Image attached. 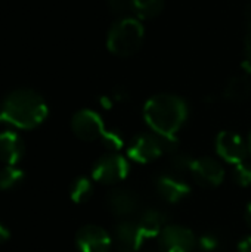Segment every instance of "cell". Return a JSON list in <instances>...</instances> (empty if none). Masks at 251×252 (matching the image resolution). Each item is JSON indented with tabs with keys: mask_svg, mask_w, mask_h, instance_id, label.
Segmentation results:
<instances>
[{
	"mask_svg": "<svg viewBox=\"0 0 251 252\" xmlns=\"http://www.w3.org/2000/svg\"><path fill=\"white\" fill-rule=\"evenodd\" d=\"M49 114L44 99L34 90L19 89L6 96L0 105V123L31 130L40 126Z\"/></svg>",
	"mask_w": 251,
	"mask_h": 252,
	"instance_id": "obj_1",
	"label": "cell"
},
{
	"mask_svg": "<svg viewBox=\"0 0 251 252\" xmlns=\"http://www.w3.org/2000/svg\"><path fill=\"white\" fill-rule=\"evenodd\" d=\"M143 118L155 134L175 140L188 118V105L176 94L160 93L145 103Z\"/></svg>",
	"mask_w": 251,
	"mask_h": 252,
	"instance_id": "obj_2",
	"label": "cell"
},
{
	"mask_svg": "<svg viewBox=\"0 0 251 252\" xmlns=\"http://www.w3.org/2000/svg\"><path fill=\"white\" fill-rule=\"evenodd\" d=\"M143 37V25L136 18H120L108 31L107 46L117 56H130L141 49Z\"/></svg>",
	"mask_w": 251,
	"mask_h": 252,
	"instance_id": "obj_3",
	"label": "cell"
},
{
	"mask_svg": "<svg viewBox=\"0 0 251 252\" xmlns=\"http://www.w3.org/2000/svg\"><path fill=\"white\" fill-rule=\"evenodd\" d=\"M176 139H166L155 133H142L136 136L127 148V155L138 164H149L163 154L175 149Z\"/></svg>",
	"mask_w": 251,
	"mask_h": 252,
	"instance_id": "obj_4",
	"label": "cell"
},
{
	"mask_svg": "<svg viewBox=\"0 0 251 252\" xmlns=\"http://www.w3.org/2000/svg\"><path fill=\"white\" fill-rule=\"evenodd\" d=\"M129 174V162L117 152L102 155L92 168V179L102 185H115Z\"/></svg>",
	"mask_w": 251,
	"mask_h": 252,
	"instance_id": "obj_5",
	"label": "cell"
},
{
	"mask_svg": "<svg viewBox=\"0 0 251 252\" xmlns=\"http://www.w3.org/2000/svg\"><path fill=\"white\" fill-rule=\"evenodd\" d=\"M198 244L194 232L178 224H167L158 235V248L161 252H192Z\"/></svg>",
	"mask_w": 251,
	"mask_h": 252,
	"instance_id": "obj_6",
	"label": "cell"
},
{
	"mask_svg": "<svg viewBox=\"0 0 251 252\" xmlns=\"http://www.w3.org/2000/svg\"><path fill=\"white\" fill-rule=\"evenodd\" d=\"M71 128L72 133L84 142L102 139L107 131L101 115L92 109H81L75 112L71 120Z\"/></svg>",
	"mask_w": 251,
	"mask_h": 252,
	"instance_id": "obj_7",
	"label": "cell"
},
{
	"mask_svg": "<svg viewBox=\"0 0 251 252\" xmlns=\"http://www.w3.org/2000/svg\"><path fill=\"white\" fill-rule=\"evenodd\" d=\"M216 151L217 155L226 162L237 165L246 161L249 155V145L244 139L234 131H220L216 137Z\"/></svg>",
	"mask_w": 251,
	"mask_h": 252,
	"instance_id": "obj_8",
	"label": "cell"
},
{
	"mask_svg": "<svg viewBox=\"0 0 251 252\" xmlns=\"http://www.w3.org/2000/svg\"><path fill=\"white\" fill-rule=\"evenodd\" d=\"M191 174L200 186L207 189L220 186L225 179V170L222 164L210 157H201L198 159H194Z\"/></svg>",
	"mask_w": 251,
	"mask_h": 252,
	"instance_id": "obj_9",
	"label": "cell"
},
{
	"mask_svg": "<svg viewBox=\"0 0 251 252\" xmlns=\"http://www.w3.org/2000/svg\"><path fill=\"white\" fill-rule=\"evenodd\" d=\"M75 245L80 252H109L112 238L99 226H84L75 235Z\"/></svg>",
	"mask_w": 251,
	"mask_h": 252,
	"instance_id": "obj_10",
	"label": "cell"
},
{
	"mask_svg": "<svg viewBox=\"0 0 251 252\" xmlns=\"http://www.w3.org/2000/svg\"><path fill=\"white\" fill-rule=\"evenodd\" d=\"M145 239L146 238L143 236L136 221L123 220L114 229L112 241L118 248V252H138L143 245Z\"/></svg>",
	"mask_w": 251,
	"mask_h": 252,
	"instance_id": "obj_11",
	"label": "cell"
},
{
	"mask_svg": "<svg viewBox=\"0 0 251 252\" xmlns=\"http://www.w3.org/2000/svg\"><path fill=\"white\" fill-rule=\"evenodd\" d=\"M155 189L161 199L170 204L180 202L191 193V186L173 174H161L155 180Z\"/></svg>",
	"mask_w": 251,
	"mask_h": 252,
	"instance_id": "obj_12",
	"label": "cell"
},
{
	"mask_svg": "<svg viewBox=\"0 0 251 252\" xmlns=\"http://www.w3.org/2000/svg\"><path fill=\"white\" fill-rule=\"evenodd\" d=\"M107 204L109 211L121 219H127L132 214L136 213V210L139 208V199L138 196L129 190V189H114L112 192H109L108 198H107Z\"/></svg>",
	"mask_w": 251,
	"mask_h": 252,
	"instance_id": "obj_13",
	"label": "cell"
},
{
	"mask_svg": "<svg viewBox=\"0 0 251 252\" xmlns=\"http://www.w3.org/2000/svg\"><path fill=\"white\" fill-rule=\"evenodd\" d=\"M25 152L22 139L13 131H4L0 134V161L6 165H16Z\"/></svg>",
	"mask_w": 251,
	"mask_h": 252,
	"instance_id": "obj_14",
	"label": "cell"
},
{
	"mask_svg": "<svg viewBox=\"0 0 251 252\" xmlns=\"http://www.w3.org/2000/svg\"><path fill=\"white\" fill-rule=\"evenodd\" d=\"M136 223L145 238H154V236L158 238V235L167 226V219L163 211L157 208H148L141 214Z\"/></svg>",
	"mask_w": 251,
	"mask_h": 252,
	"instance_id": "obj_15",
	"label": "cell"
},
{
	"mask_svg": "<svg viewBox=\"0 0 251 252\" xmlns=\"http://www.w3.org/2000/svg\"><path fill=\"white\" fill-rule=\"evenodd\" d=\"M251 93L250 80L244 75L232 77L225 87V97L231 102H243Z\"/></svg>",
	"mask_w": 251,
	"mask_h": 252,
	"instance_id": "obj_16",
	"label": "cell"
},
{
	"mask_svg": "<svg viewBox=\"0 0 251 252\" xmlns=\"http://www.w3.org/2000/svg\"><path fill=\"white\" fill-rule=\"evenodd\" d=\"M93 195V183L87 177H78L70 188V196L75 204L87 202Z\"/></svg>",
	"mask_w": 251,
	"mask_h": 252,
	"instance_id": "obj_17",
	"label": "cell"
},
{
	"mask_svg": "<svg viewBox=\"0 0 251 252\" xmlns=\"http://www.w3.org/2000/svg\"><path fill=\"white\" fill-rule=\"evenodd\" d=\"M164 0H133V10L142 19H151L161 13Z\"/></svg>",
	"mask_w": 251,
	"mask_h": 252,
	"instance_id": "obj_18",
	"label": "cell"
},
{
	"mask_svg": "<svg viewBox=\"0 0 251 252\" xmlns=\"http://www.w3.org/2000/svg\"><path fill=\"white\" fill-rule=\"evenodd\" d=\"M22 180H24V173L15 165H6L3 170H0V189L1 190H9L18 186Z\"/></svg>",
	"mask_w": 251,
	"mask_h": 252,
	"instance_id": "obj_19",
	"label": "cell"
},
{
	"mask_svg": "<svg viewBox=\"0 0 251 252\" xmlns=\"http://www.w3.org/2000/svg\"><path fill=\"white\" fill-rule=\"evenodd\" d=\"M232 176H234V180H235L240 186L249 188L251 185V165L249 162H246V161H243V162L234 165Z\"/></svg>",
	"mask_w": 251,
	"mask_h": 252,
	"instance_id": "obj_20",
	"label": "cell"
},
{
	"mask_svg": "<svg viewBox=\"0 0 251 252\" xmlns=\"http://www.w3.org/2000/svg\"><path fill=\"white\" fill-rule=\"evenodd\" d=\"M111 12L120 18H129L133 10V0H107Z\"/></svg>",
	"mask_w": 251,
	"mask_h": 252,
	"instance_id": "obj_21",
	"label": "cell"
},
{
	"mask_svg": "<svg viewBox=\"0 0 251 252\" xmlns=\"http://www.w3.org/2000/svg\"><path fill=\"white\" fill-rule=\"evenodd\" d=\"M203 252H217L222 248V241L216 233H204L197 244Z\"/></svg>",
	"mask_w": 251,
	"mask_h": 252,
	"instance_id": "obj_22",
	"label": "cell"
},
{
	"mask_svg": "<svg viewBox=\"0 0 251 252\" xmlns=\"http://www.w3.org/2000/svg\"><path fill=\"white\" fill-rule=\"evenodd\" d=\"M194 164V159L191 155H188L186 152H176L173 157H172V167L176 170V171H191V167Z\"/></svg>",
	"mask_w": 251,
	"mask_h": 252,
	"instance_id": "obj_23",
	"label": "cell"
},
{
	"mask_svg": "<svg viewBox=\"0 0 251 252\" xmlns=\"http://www.w3.org/2000/svg\"><path fill=\"white\" fill-rule=\"evenodd\" d=\"M102 142L105 143L107 148H109L111 151H118L123 148V139L118 133L115 131H105L104 137H102Z\"/></svg>",
	"mask_w": 251,
	"mask_h": 252,
	"instance_id": "obj_24",
	"label": "cell"
},
{
	"mask_svg": "<svg viewBox=\"0 0 251 252\" xmlns=\"http://www.w3.org/2000/svg\"><path fill=\"white\" fill-rule=\"evenodd\" d=\"M246 19H247V37H246V56L249 66L251 68V0L246 10Z\"/></svg>",
	"mask_w": 251,
	"mask_h": 252,
	"instance_id": "obj_25",
	"label": "cell"
},
{
	"mask_svg": "<svg viewBox=\"0 0 251 252\" xmlns=\"http://www.w3.org/2000/svg\"><path fill=\"white\" fill-rule=\"evenodd\" d=\"M238 252H251V235L246 236V238L238 244Z\"/></svg>",
	"mask_w": 251,
	"mask_h": 252,
	"instance_id": "obj_26",
	"label": "cell"
},
{
	"mask_svg": "<svg viewBox=\"0 0 251 252\" xmlns=\"http://www.w3.org/2000/svg\"><path fill=\"white\" fill-rule=\"evenodd\" d=\"M7 239H9V230L3 224H0V245L4 244Z\"/></svg>",
	"mask_w": 251,
	"mask_h": 252,
	"instance_id": "obj_27",
	"label": "cell"
},
{
	"mask_svg": "<svg viewBox=\"0 0 251 252\" xmlns=\"http://www.w3.org/2000/svg\"><path fill=\"white\" fill-rule=\"evenodd\" d=\"M244 219H246V223H247V226L251 229V202L247 205V208H246V213H244Z\"/></svg>",
	"mask_w": 251,
	"mask_h": 252,
	"instance_id": "obj_28",
	"label": "cell"
},
{
	"mask_svg": "<svg viewBox=\"0 0 251 252\" xmlns=\"http://www.w3.org/2000/svg\"><path fill=\"white\" fill-rule=\"evenodd\" d=\"M247 145H249V151H250V154H251V131H250V136H249V142H247Z\"/></svg>",
	"mask_w": 251,
	"mask_h": 252,
	"instance_id": "obj_29",
	"label": "cell"
}]
</instances>
